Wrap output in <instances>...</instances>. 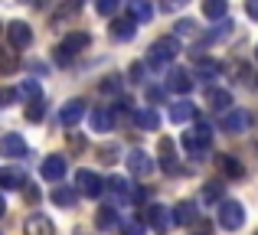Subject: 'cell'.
<instances>
[{
    "mask_svg": "<svg viewBox=\"0 0 258 235\" xmlns=\"http://www.w3.org/2000/svg\"><path fill=\"white\" fill-rule=\"evenodd\" d=\"M209 144H213V127H209L206 121H196L193 131L183 134V150H186L189 157H203V153L209 150Z\"/></svg>",
    "mask_w": 258,
    "mask_h": 235,
    "instance_id": "cell-1",
    "label": "cell"
},
{
    "mask_svg": "<svg viewBox=\"0 0 258 235\" xmlns=\"http://www.w3.org/2000/svg\"><path fill=\"white\" fill-rule=\"evenodd\" d=\"M176 56H180V39H176V36H160L157 43L151 46L147 62H151L154 69H160V65H170Z\"/></svg>",
    "mask_w": 258,
    "mask_h": 235,
    "instance_id": "cell-2",
    "label": "cell"
},
{
    "mask_svg": "<svg viewBox=\"0 0 258 235\" xmlns=\"http://www.w3.org/2000/svg\"><path fill=\"white\" fill-rule=\"evenodd\" d=\"M88 43H92V39H88V33H69V36L56 46V62L59 65H69L72 59H76V52H82Z\"/></svg>",
    "mask_w": 258,
    "mask_h": 235,
    "instance_id": "cell-3",
    "label": "cell"
},
{
    "mask_svg": "<svg viewBox=\"0 0 258 235\" xmlns=\"http://www.w3.org/2000/svg\"><path fill=\"white\" fill-rule=\"evenodd\" d=\"M219 225L226 232H235L245 225V209H242V203H235V199H222L219 203Z\"/></svg>",
    "mask_w": 258,
    "mask_h": 235,
    "instance_id": "cell-4",
    "label": "cell"
},
{
    "mask_svg": "<svg viewBox=\"0 0 258 235\" xmlns=\"http://www.w3.org/2000/svg\"><path fill=\"white\" fill-rule=\"evenodd\" d=\"M101 190H105V180H101L95 170H79L76 173V193L95 199V196H101Z\"/></svg>",
    "mask_w": 258,
    "mask_h": 235,
    "instance_id": "cell-5",
    "label": "cell"
},
{
    "mask_svg": "<svg viewBox=\"0 0 258 235\" xmlns=\"http://www.w3.org/2000/svg\"><path fill=\"white\" fill-rule=\"evenodd\" d=\"M7 39H10L13 49H26V46L33 43V30L23 23V20H13V23L7 26Z\"/></svg>",
    "mask_w": 258,
    "mask_h": 235,
    "instance_id": "cell-6",
    "label": "cell"
},
{
    "mask_svg": "<svg viewBox=\"0 0 258 235\" xmlns=\"http://www.w3.org/2000/svg\"><path fill=\"white\" fill-rule=\"evenodd\" d=\"M144 222L151 225V229L164 232L167 225L173 222V216H170V209H164V206H147V209H144Z\"/></svg>",
    "mask_w": 258,
    "mask_h": 235,
    "instance_id": "cell-7",
    "label": "cell"
},
{
    "mask_svg": "<svg viewBox=\"0 0 258 235\" xmlns=\"http://www.w3.org/2000/svg\"><path fill=\"white\" fill-rule=\"evenodd\" d=\"M66 170H69L66 157H49V160H43V167H39L43 180H49V183H59V180L66 177Z\"/></svg>",
    "mask_w": 258,
    "mask_h": 235,
    "instance_id": "cell-8",
    "label": "cell"
},
{
    "mask_svg": "<svg viewBox=\"0 0 258 235\" xmlns=\"http://www.w3.org/2000/svg\"><path fill=\"white\" fill-rule=\"evenodd\" d=\"M0 157H26V140L20 134H4L0 137Z\"/></svg>",
    "mask_w": 258,
    "mask_h": 235,
    "instance_id": "cell-9",
    "label": "cell"
},
{
    "mask_svg": "<svg viewBox=\"0 0 258 235\" xmlns=\"http://www.w3.org/2000/svg\"><path fill=\"white\" fill-rule=\"evenodd\" d=\"M167 89L176 92V95H186V92L193 89V75H189L186 69H170V75H167Z\"/></svg>",
    "mask_w": 258,
    "mask_h": 235,
    "instance_id": "cell-10",
    "label": "cell"
},
{
    "mask_svg": "<svg viewBox=\"0 0 258 235\" xmlns=\"http://www.w3.org/2000/svg\"><path fill=\"white\" fill-rule=\"evenodd\" d=\"M245 127H248V115H245V111L229 108L226 115H222V131H229V134H242Z\"/></svg>",
    "mask_w": 258,
    "mask_h": 235,
    "instance_id": "cell-11",
    "label": "cell"
},
{
    "mask_svg": "<svg viewBox=\"0 0 258 235\" xmlns=\"http://www.w3.org/2000/svg\"><path fill=\"white\" fill-rule=\"evenodd\" d=\"M160 167H164V173H180V160H176L170 137H160Z\"/></svg>",
    "mask_w": 258,
    "mask_h": 235,
    "instance_id": "cell-12",
    "label": "cell"
},
{
    "mask_svg": "<svg viewBox=\"0 0 258 235\" xmlns=\"http://www.w3.org/2000/svg\"><path fill=\"white\" fill-rule=\"evenodd\" d=\"M82 115H85V102H69V105H62V111H59V124L62 127H76L79 121H82Z\"/></svg>",
    "mask_w": 258,
    "mask_h": 235,
    "instance_id": "cell-13",
    "label": "cell"
},
{
    "mask_svg": "<svg viewBox=\"0 0 258 235\" xmlns=\"http://www.w3.org/2000/svg\"><path fill=\"white\" fill-rule=\"evenodd\" d=\"M127 170H131L134 177H147V173L154 170V160L147 157L144 150H131L127 153Z\"/></svg>",
    "mask_w": 258,
    "mask_h": 235,
    "instance_id": "cell-14",
    "label": "cell"
},
{
    "mask_svg": "<svg viewBox=\"0 0 258 235\" xmlns=\"http://www.w3.org/2000/svg\"><path fill=\"white\" fill-rule=\"evenodd\" d=\"M26 235H56V225H52L49 216L36 212V216L26 219Z\"/></svg>",
    "mask_w": 258,
    "mask_h": 235,
    "instance_id": "cell-15",
    "label": "cell"
},
{
    "mask_svg": "<svg viewBox=\"0 0 258 235\" xmlns=\"http://www.w3.org/2000/svg\"><path fill=\"white\" fill-rule=\"evenodd\" d=\"M193 118H196L193 102L180 98V102H173V105H170V121H173V124H186V121H193Z\"/></svg>",
    "mask_w": 258,
    "mask_h": 235,
    "instance_id": "cell-16",
    "label": "cell"
},
{
    "mask_svg": "<svg viewBox=\"0 0 258 235\" xmlns=\"http://www.w3.org/2000/svg\"><path fill=\"white\" fill-rule=\"evenodd\" d=\"M173 225H189V222H196V203H189V199H183V203H176L173 206Z\"/></svg>",
    "mask_w": 258,
    "mask_h": 235,
    "instance_id": "cell-17",
    "label": "cell"
},
{
    "mask_svg": "<svg viewBox=\"0 0 258 235\" xmlns=\"http://www.w3.org/2000/svg\"><path fill=\"white\" fill-rule=\"evenodd\" d=\"M23 183H26V173L20 170V167H4V170H0V186H4V190H20Z\"/></svg>",
    "mask_w": 258,
    "mask_h": 235,
    "instance_id": "cell-18",
    "label": "cell"
},
{
    "mask_svg": "<svg viewBox=\"0 0 258 235\" xmlns=\"http://www.w3.org/2000/svg\"><path fill=\"white\" fill-rule=\"evenodd\" d=\"M134 124H138L141 131H157V127H160V115L154 108H141V111H134Z\"/></svg>",
    "mask_w": 258,
    "mask_h": 235,
    "instance_id": "cell-19",
    "label": "cell"
},
{
    "mask_svg": "<svg viewBox=\"0 0 258 235\" xmlns=\"http://www.w3.org/2000/svg\"><path fill=\"white\" fill-rule=\"evenodd\" d=\"M206 102H209V108H216V111H229L232 108V95H229L226 89H209Z\"/></svg>",
    "mask_w": 258,
    "mask_h": 235,
    "instance_id": "cell-20",
    "label": "cell"
},
{
    "mask_svg": "<svg viewBox=\"0 0 258 235\" xmlns=\"http://www.w3.org/2000/svg\"><path fill=\"white\" fill-rule=\"evenodd\" d=\"M111 127H114V115L108 108H95L92 111V131H101V134H105V131H111Z\"/></svg>",
    "mask_w": 258,
    "mask_h": 235,
    "instance_id": "cell-21",
    "label": "cell"
},
{
    "mask_svg": "<svg viewBox=\"0 0 258 235\" xmlns=\"http://www.w3.org/2000/svg\"><path fill=\"white\" fill-rule=\"evenodd\" d=\"M76 199H79V193L72 190V186H56V190H52V203L62 206V209H72Z\"/></svg>",
    "mask_w": 258,
    "mask_h": 235,
    "instance_id": "cell-22",
    "label": "cell"
},
{
    "mask_svg": "<svg viewBox=\"0 0 258 235\" xmlns=\"http://www.w3.org/2000/svg\"><path fill=\"white\" fill-rule=\"evenodd\" d=\"M105 183H108V193H111V196L114 199H131V186H127V180L124 177H111V180H105Z\"/></svg>",
    "mask_w": 258,
    "mask_h": 235,
    "instance_id": "cell-23",
    "label": "cell"
},
{
    "mask_svg": "<svg viewBox=\"0 0 258 235\" xmlns=\"http://www.w3.org/2000/svg\"><path fill=\"white\" fill-rule=\"evenodd\" d=\"M154 17V7L147 0H131V20L134 23H147Z\"/></svg>",
    "mask_w": 258,
    "mask_h": 235,
    "instance_id": "cell-24",
    "label": "cell"
},
{
    "mask_svg": "<svg viewBox=\"0 0 258 235\" xmlns=\"http://www.w3.org/2000/svg\"><path fill=\"white\" fill-rule=\"evenodd\" d=\"M222 193H226V183H219V180H213V183L203 186V203H222Z\"/></svg>",
    "mask_w": 258,
    "mask_h": 235,
    "instance_id": "cell-25",
    "label": "cell"
},
{
    "mask_svg": "<svg viewBox=\"0 0 258 235\" xmlns=\"http://www.w3.org/2000/svg\"><path fill=\"white\" fill-rule=\"evenodd\" d=\"M203 13H206L209 20H222L229 13V0H206V4H203Z\"/></svg>",
    "mask_w": 258,
    "mask_h": 235,
    "instance_id": "cell-26",
    "label": "cell"
},
{
    "mask_svg": "<svg viewBox=\"0 0 258 235\" xmlns=\"http://www.w3.org/2000/svg\"><path fill=\"white\" fill-rule=\"evenodd\" d=\"M134 30H138V26H134V20H114V23H111V36L114 39H131Z\"/></svg>",
    "mask_w": 258,
    "mask_h": 235,
    "instance_id": "cell-27",
    "label": "cell"
},
{
    "mask_svg": "<svg viewBox=\"0 0 258 235\" xmlns=\"http://www.w3.org/2000/svg\"><path fill=\"white\" fill-rule=\"evenodd\" d=\"M219 170L226 173V177H242V164L232 157V153H222L219 157Z\"/></svg>",
    "mask_w": 258,
    "mask_h": 235,
    "instance_id": "cell-28",
    "label": "cell"
},
{
    "mask_svg": "<svg viewBox=\"0 0 258 235\" xmlns=\"http://www.w3.org/2000/svg\"><path fill=\"white\" fill-rule=\"evenodd\" d=\"M114 222H118V212H114L111 206H101L98 216H95V225H98V229H111Z\"/></svg>",
    "mask_w": 258,
    "mask_h": 235,
    "instance_id": "cell-29",
    "label": "cell"
},
{
    "mask_svg": "<svg viewBox=\"0 0 258 235\" xmlns=\"http://www.w3.org/2000/svg\"><path fill=\"white\" fill-rule=\"evenodd\" d=\"M17 95H20V98H26V102H36V98H39V82L26 79V82L17 89Z\"/></svg>",
    "mask_w": 258,
    "mask_h": 235,
    "instance_id": "cell-30",
    "label": "cell"
},
{
    "mask_svg": "<svg viewBox=\"0 0 258 235\" xmlns=\"http://www.w3.org/2000/svg\"><path fill=\"white\" fill-rule=\"evenodd\" d=\"M196 72H200V79H206V82H209V79H216V75H219V65H216V62H209V59H200Z\"/></svg>",
    "mask_w": 258,
    "mask_h": 235,
    "instance_id": "cell-31",
    "label": "cell"
},
{
    "mask_svg": "<svg viewBox=\"0 0 258 235\" xmlns=\"http://www.w3.org/2000/svg\"><path fill=\"white\" fill-rule=\"evenodd\" d=\"M43 115H46V105L39 102V98L26 105V118H30V121H43Z\"/></svg>",
    "mask_w": 258,
    "mask_h": 235,
    "instance_id": "cell-32",
    "label": "cell"
},
{
    "mask_svg": "<svg viewBox=\"0 0 258 235\" xmlns=\"http://www.w3.org/2000/svg\"><path fill=\"white\" fill-rule=\"evenodd\" d=\"M101 92H105V95H118V92H121V79L118 75H108L105 82H101Z\"/></svg>",
    "mask_w": 258,
    "mask_h": 235,
    "instance_id": "cell-33",
    "label": "cell"
},
{
    "mask_svg": "<svg viewBox=\"0 0 258 235\" xmlns=\"http://www.w3.org/2000/svg\"><path fill=\"white\" fill-rule=\"evenodd\" d=\"M95 10H98L101 17H111V13L118 10V0H95Z\"/></svg>",
    "mask_w": 258,
    "mask_h": 235,
    "instance_id": "cell-34",
    "label": "cell"
},
{
    "mask_svg": "<svg viewBox=\"0 0 258 235\" xmlns=\"http://www.w3.org/2000/svg\"><path fill=\"white\" fill-rule=\"evenodd\" d=\"M193 33H196L193 20H180V23H176V36H193Z\"/></svg>",
    "mask_w": 258,
    "mask_h": 235,
    "instance_id": "cell-35",
    "label": "cell"
},
{
    "mask_svg": "<svg viewBox=\"0 0 258 235\" xmlns=\"http://www.w3.org/2000/svg\"><path fill=\"white\" fill-rule=\"evenodd\" d=\"M164 95H167V89H160V85H151V89H147V102H151V105L164 102Z\"/></svg>",
    "mask_w": 258,
    "mask_h": 235,
    "instance_id": "cell-36",
    "label": "cell"
},
{
    "mask_svg": "<svg viewBox=\"0 0 258 235\" xmlns=\"http://www.w3.org/2000/svg\"><path fill=\"white\" fill-rule=\"evenodd\" d=\"M101 160H105V164H114V160H118V144H105L101 147Z\"/></svg>",
    "mask_w": 258,
    "mask_h": 235,
    "instance_id": "cell-37",
    "label": "cell"
},
{
    "mask_svg": "<svg viewBox=\"0 0 258 235\" xmlns=\"http://www.w3.org/2000/svg\"><path fill=\"white\" fill-rule=\"evenodd\" d=\"M17 65H20V59L13 56V52H10V56H0V72H13Z\"/></svg>",
    "mask_w": 258,
    "mask_h": 235,
    "instance_id": "cell-38",
    "label": "cell"
},
{
    "mask_svg": "<svg viewBox=\"0 0 258 235\" xmlns=\"http://www.w3.org/2000/svg\"><path fill=\"white\" fill-rule=\"evenodd\" d=\"M17 92H13V89H0V108H4V105H10V102H17Z\"/></svg>",
    "mask_w": 258,
    "mask_h": 235,
    "instance_id": "cell-39",
    "label": "cell"
},
{
    "mask_svg": "<svg viewBox=\"0 0 258 235\" xmlns=\"http://www.w3.org/2000/svg\"><path fill=\"white\" fill-rule=\"evenodd\" d=\"M69 144L76 147V150H85V137H79V134H69Z\"/></svg>",
    "mask_w": 258,
    "mask_h": 235,
    "instance_id": "cell-40",
    "label": "cell"
},
{
    "mask_svg": "<svg viewBox=\"0 0 258 235\" xmlns=\"http://www.w3.org/2000/svg\"><path fill=\"white\" fill-rule=\"evenodd\" d=\"M245 13L252 20H258V0H248V4H245Z\"/></svg>",
    "mask_w": 258,
    "mask_h": 235,
    "instance_id": "cell-41",
    "label": "cell"
},
{
    "mask_svg": "<svg viewBox=\"0 0 258 235\" xmlns=\"http://www.w3.org/2000/svg\"><path fill=\"white\" fill-rule=\"evenodd\" d=\"M26 203H39V190H36V186H30V190H26Z\"/></svg>",
    "mask_w": 258,
    "mask_h": 235,
    "instance_id": "cell-42",
    "label": "cell"
},
{
    "mask_svg": "<svg viewBox=\"0 0 258 235\" xmlns=\"http://www.w3.org/2000/svg\"><path fill=\"white\" fill-rule=\"evenodd\" d=\"M4 212H7V203H4V196H0V216H4Z\"/></svg>",
    "mask_w": 258,
    "mask_h": 235,
    "instance_id": "cell-43",
    "label": "cell"
},
{
    "mask_svg": "<svg viewBox=\"0 0 258 235\" xmlns=\"http://www.w3.org/2000/svg\"><path fill=\"white\" fill-rule=\"evenodd\" d=\"M33 7H46V0H33Z\"/></svg>",
    "mask_w": 258,
    "mask_h": 235,
    "instance_id": "cell-44",
    "label": "cell"
},
{
    "mask_svg": "<svg viewBox=\"0 0 258 235\" xmlns=\"http://www.w3.org/2000/svg\"><path fill=\"white\" fill-rule=\"evenodd\" d=\"M255 56H258V46H255Z\"/></svg>",
    "mask_w": 258,
    "mask_h": 235,
    "instance_id": "cell-45",
    "label": "cell"
},
{
    "mask_svg": "<svg viewBox=\"0 0 258 235\" xmlns=\"http://www.w3.org/2000/svg\"><path fill=\"white\" fill-rule=\"evenodd\" d=\"M255 235H258V232H255Z\"/></svg>",
    "mask_w": 258,
    "mask_h": 235,
    "instance_id": "cell-46",
    "label": "cell"
}]
</instances>
